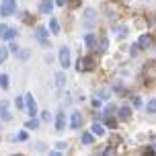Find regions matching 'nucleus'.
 I'll return each mask as SVG.
<instances>
[{"instance_id": "1", "label": "nucleus", "mask_w": 156, "mask_h": 156, "mask_svg": "<svg viewBox=\"0 0 156 156\" xmlns=\"http://www.w3.org/2000/svg\"><path fill=\"white\" fill-rule=\"evenodd\" d=\"M16 10V0H2L0 4V16H10Z\"/></svg>"}, {"instance_id": "2", "label": "nucleus", "mask_w": 156, "mask_h": 156, "mask_svg": "<svg viewBox=\"0 0 156 156\" xmlns=\"http://www.w3.org/2000/svg\"><path fill=\"white\" fill-rule=\"evenodd\" d=\"M76 68H78V72H88V70H93V68H94L93 58H80Z\"/></svg>"}, {"instance_id": "3", "label": "nucleus", "mask_w": 156, "mask_h": 156, "mask_svg": "<svg viewBox=\"0 0 156 156\" xmlns=\"http://www.w3.org/2000/svg\"><path fill=\"white\" fill-rule=\"evenodd\" d=\"M0 119H2V121H10V119H12L10 111H8V101L6 99H0Z\"/></svg>"}, {"instance_id": "4", "label": "nucleus", "mask_w": 156, "mask_h": 156, "mask_svg": "<svg viewBox=\"0 0 156 156\" xmlns=\"http://www.w3.org/2000/svg\"><path fill=\"white\" fill-rule=\"evenodd\" d=\"M25 105H27V111H29L31 117L37 115V103H35V99H33V94H27V97H25Z\"/></svg>"}, {"instance_id": "5", "label": "nucleus", "mask_w": 156, "mask_h": 156, "mask_svg": "<svg viewBox=\"0 0 156 156\" xmlns=\"http://www.w3.org/2000/svg\"><path fill=\"white\" fill-rule=\"evenodd\" d=\"M70 127H72V129H80V127H82V113L72 111V115H70Z\"/></svg>"}, {"instance_id": "6", "label": "nucleus", "mask_w": 156, "mask_h": 156, "mask_svg": "<svg viewBox=\"0 0 156 156\" xmlns=\"http://www.w3.org/2000/svg\"><path fill=\"white\" fill-rule=\"evenodd\" d=\"M60 64H62V68L66 70L68 66H70V49L64 45L62 49H60Z\"/></svg>"}, {"instance_id": "7", "label": "nucleus", "mask_w": 156, "mask_h": 156, "mask_svg": "<svg viewBox=\"0 0 156 156\" xmlns=\"http://www.w3.org/2000/svg\"><path fill=\"white\" fill-rule=\"evenodd\" d=\"M94 21H97V10L94 8H86L84 10V25L86 27H93Z\"/></svg>"}, {"instance_id": "8", "label": "nucleus", "mask_w": 156, "mask_h": 156, "mask_svg": "<svg viewBox=\"0 0 156 156\" xmlns=\"http://www.w3.org/2000/svg\"><path fill=\"white\" fill-rule=\"evenodd\" d=\"M35 37H37V41L41 45H47V29L45 27H37L35 29Z\"/></svg>"}, {"instance_id": "9", "label": "nucleus", "mask_w": 156, "mask_h": 156, "mask_svg": "<svg viewBox=\"0 0 156 156\" xmlns=\"http://www.w3.org/2000/svg\"><path fill=\"white\" fill-rule=\"evenodd\" d=\"M152 43H154V39L150 37V35H142V37L138 39V47H140V49H148V47H152Z\"/></svg>"}, {"instance_id": "10", "label": "nucleus", "mask_w": 156, "mask_h": 156, "mask_svg": "<svg viewBox=\"0 0 156 156\" xmlns=\"http://www.w3.org/2000/svg\"><path fill=\"white\" fill-rule=\"evenodd\" d=\"M64 127H66V113L60 111V113L55 115V129H58V132H64Z\"/></svg>"}, {"instance_id": "11", "label": "nucleus", "mask_w": 156, "mask_h": 156, "mask_svg": "<svg viewBox=\"0 0 156 156\" xmlns=\"http://www.w3.org/2000/svg\"><path fill=\"white\" fill-rule=\"evenodd\" d=\"M51 8H54V2H51V0H41L39 10H41L43 15H49V12H51Z\"/></svg>"}, {"instance_id": "12", "label": "nucleus", "mask_w": 156, "mask_h": 156, "mask_svg": "<svg viewBox=\"0 0 156 156\" xmlns=\"http://www.w3.org/2000/svg\"><path fill=\"white\" fill-rule=\"evenodd\" d=\"M84 43L88 49H97V37H94L93 33H86L84 35Z\"/></svg>"}, {"instance_id": "13", "label": "nucleus", "mask_w": 156, "mask_h": 156, "mask_svg": "<svg viewBox=\"0 0 156 156\" xmlns=\"http://www.w3.org/2000/svg\"><path fill=\"white\" fill-rule=\"evenodd\" d=\"M55 86L58 88H64L66 86V72H58L55 74Z\"/></svg>"}, {"instance_id": "14", "label": "nucleus", "mask_w": 156, "mask_h": 156, "mask_svg": "<svg viewBox=\"0 0 156 156\" xmlns=\"http://www.w3.org/2000/svg\"><path fill=\"white\" fill-rule=\"evenodd\" d=\"M129 117H132V107H127V105H125V107H121V109H119V119L127 121Z\"/></svg>"}, {"instance_id": "15", "label": "nucleus", "mask_w": 156, "mask_h": 156, "mask_svg": "<svg viewBox=\"0 0 156 156\" xmlns=\"http://www.w3.org/2000/svg\"><path fill=\"white\" fill-rule=\"evenodd\" d=\"M90 132H93L94 136H103V133H105V127H103V125L99 123V121H94L93 127H90Z\"/></svg>"}, {"instance_id": "16", "label": "nucleus", "mask_w": 156, "mask_h": 156, "mask_svg": "<svg viewBox=\"0 0 156 156\" xmlns=\"http://www.w3.org/2000/svg\"><path fill=\"white\" fill-rule=\"evenodd\" d=\"M16 35H19V31H16L15 27H8V29H6V33L2 35V39H8V41H10V39H15Z\"/></svg>"}, {"instance_id": "17", "label": "nucleus", "mask_w": 156, "mask_h": 156, "mask_svg": "<svg viewBox=\"0 0 156 156\" xmlns=\"http://www.w3.org/2000/svg\"><path fill=\"white\" fill-rule=\"evenodd\" d=\"M115 37H119V39H123L125 35H127V27H123V25H119V27H115Z\"/></svg>"}, {"instance_id": "18", "label": "nucleus", "mask_w": 156, "mask_h": 156, "mask_svg": "<svg viewBox=\"0 0 156 156\" xmlns=\"http://www.w3.org/2000/svg\"><path fill=\"white\" fill-rule=\"evenodd\" d=\"M109 94H111V90L109 88H101V90H97V99H109Z\"/></svg>"}, {"instance_id": "19", "label": "nucleus", "mask_w": 156, "mask_h": 156, "mask_svg": "<svg viewBox=\"0 0 156 156\" xmlns=\"http://www.w3.org/2000/svg\"><path fill=\"white\" fill-rule=\"evenodd\" d=\"M49 31L60 33V23H58V19H51V21H49Z\"/></svg>"}, {"instance_id": "20", "label": "nucleus", "mask_w": 156, "mask_h": 156, "mask_svg": "<svg viewBox=\"0 0 156 156\" xmlns=\"http://www.w3.org/2000/svg\"><path fill=\"white\" fill-rule=\"evenodd\" d=\"M37 127H39V119L31 117V119L27 121V129H37Z\"/></svg>"}, {"instance_id": "21", "label": "nucleus", "mask_w": 156, "mask_h": 156, "mask_svg": "<svg viewBox=\"0 0 156 156\" xmlns=\"http://www.w3.org/2000/svg\"><path fill=\"white\" fill-rule=\"evenodd\" d=\"M80 142H82V144H93V133L84 132V133H82V138H80Z\"/></svg>"}, {"instance_id": "22", "label": "nucleus", "mask_w": 156, "mask_h": 156, "mask_svg": "<svg viewBox=\"0 0 156 156\" xmlns=\"http://www.w3.org/2000/svg\"><path fill=\"white\" fill-rule=\"evenodd\" d=\"M146 111H148V113H156V99H150V101H148Z\"/></svg>"}, {"instance_id": "23", "label": "nucleus", "mask_w": 156, "mask_h": 156, "mask_svg": "<svg viewBox=\"0 0 156 156\" xmlns=\"http://www.w3.org/2000/svg\"><path fill=\"white\" fill-rule=\"evenodd\" d=\"M8 58V47H0V64H4Z\"/></svg>"}, {"instance_id": "24", "label": "nucleus", "mask_w": 156, "mask_h": 156, "mask_svg": "<svg viewBox=\"0 0 156 156\" xmlns=\"http://www.w3.org/2000/svg\"><path fill=\"white\" fill-rule=\"evenodd\" d=\"M0 86H2L4 90L10 86V84H8V76H6V74H0Z\"/></svg>"}, {"instance_id": "25", "label": "nucleus", "mask_w": 156, "mask_h": 156, "mask_svg": "<svg viewBox=\"0 0 156 156\" xmlns=\"http://www.w3.org/2000/svg\"><path fill=\"white\" fill-rule=\"evenodd\" d=\"M19 49H21V47L16 45V41H15V39H10V45H8V51H12V54H19Z\"/></svg>"}, {"instance_id": "26", "label": "nucleus", "mask_w": 156, "mask_h": 156, "mask_svg": "<svg viewBox=\"0 0 156 156\" xmlns=\"http://www.w3.org/2000/svg\"><path fill=\"white\" fill-rule=\"evenodd\" d=\"M113 111H115V107H113V105H107V107H105V111H103V117H109Z\"/></svg>"}, {"instance_id": "27", "label": "nucleus", "mask_w": 156, "mask_h": 156, "mask_svg": "<svg viewBox=\"0 0 156 156\" xmlns=\"http://www.w3.org/2000/svg\"><path fill=\"white\" fill-rule=\"evenodd\" d=\"M29 54H31L29 49H19V58H21V60H27V58H29Z\"/></svg>"}, {"instance_id": "28", "label": "nucleus", "mask_w": 156, "mask_h": 156, "mask_svg": "<svg viewBox=\"0 0 156 156\" xmlns=\"http://www.w3.org/2000/svg\"><path fill=\"white\" fill-rule=\"evenodd\" d=\"M105 121H107V125H109V127H117V121H115V119H113V117H105Z\"/></svg>"}, {"instance_id": "29", "label": "nucleus", "mask_w": 156, "mask_h": 156, "mask_svg": "<svg viewBox=\"0 0 156 156\" xmlns=\"http://www.w3.org/2000/svg\"><path fill=\"white\" fill-rule=\"evenodd\" d=\"M12 140H27V132H21V133H16V136H12Z\"/></svg>"}, {"instance_id": "30", "label": "nucleus", "mask_w": 156, "mask_h": 156, "mask_svg": "<svg viewBox=\"0 0 156 156\" xmlns=\"http://www.w3.org/2000/svg\"><path fill=\"white\" fill-rule=\"evenodd\" d=\"M15 105H16V109H23V107H25V99H21V97H16Z\"/></svg>"}, {"instance_id": "31", "label": "nucleus", "mask_w": 156, "mask_h": 156, "mask_svg": "<svg viewBox=\"0 0 156 156\" xmlns=\"http://www.w3.org/2000/svg\"><path fill=\"white\" fill-rule=\"evenodd\" d=\"M55 148H58V150H66V148H68V144H66V142H58Z\"/></svg>"}, {"instance_id": "32", "label": "nucleus", "mask_w": 156, "mask_h": 156, "mask_svg": "<svg viewBox=\"0 0 156 156\" xmlns=\"http://www.w3.org/2000/svg\"><path fill=\"white\" fill-rule=\"evenodd\" d=\"M103 156H115V148H107Z\"/></svg>"}, {"instance_id": "33", "label": "nucleus", "mask_w": 156, "mask_h": 156, "mask_svg": "<svg viewBox=\"0 0 156 156\" xmlns=\"http://www.w3.org/2000/svg\"><path fill=\"white\" fill-rule=\"evenodd\" d=\"M107 45H109V41H107V37L101 39V49H107Z\"/></svg>"}, {"instance_id": "34", "label": "nucleus", "mask_w": 156, "mask_h": 156, "mask_svg": "<svg viewBox=\"0 0 156 156\" xmlns=\"http://www.w3.org/2000/svg\"><path fill=\"white\" fill-rule=\"evenodd\" d=\"M49 111H43V113H41V119H43V121H49Z\"/></svg>"}, {"instance_id": "35", "label": "nucleus", "mask_w": 156, "mask_h": 156, "mask_svg": "<svg viewBox=\"0 0 156 156\" xmlns=\"http://www.w3.org/2000/svg\"><path fill=\"white\" fill-rule=\"evenodd\" d=\"M133 107H142V101H140V97H133Z\"/></svg>"}, {"instance_id": "36", "label": "nucleus", "mask_w": 156, "mask_h": 156, "mask_svg": "<svg viewBox=\"0 0 156 156\" xmlns=\"http://www.w3.org/2000/svg\"><path fill=\"white\" fill-rule=\"evenodd\" d=\"M55 4H58V6H66V4H68V0H55Z\"/></svg>"}, {"instance_id": "37", "label": "nucleus", "mask_w": 156, "mask_h": 156, "mask_svg": "<svg viewBox=\"0 0 156 156\" xmlns=\"http://www.w3.org/2000/svg\"><path fill=\"white\" fill-rule=\"evenodd\" d=\"M6 29H8L6 25H0V37H2V35H4V33H6Z\"/></svg>"}, {"instance_id": "38", "label": "nucleus", "mask_w": 156, "mask_h": 156, "mask_svg": "<svg viewBox=\"0 0 156 156\" xmlns=\"http://www.w3.org/2000/svg\"><path fill=\"white\" fill-rule=\"evenodd\" d=\"M93 105H94V107H101V105H103V101H101V99H94V101H93Z\"/></svg>"}, {"instance_id": "39", "label": "nucleus", "mask_w": 156, "mask_h": 156, "mask_svg": "<svg viewBox=\"0 0 156 156\" xmlns=\"http://www.w3.org/2000/svg\"><path fill=\"white\" fill-rule=\"evenodd\" d=\"M49 156H62L60 152H49Z\"/></svg>"}, {"instance_id": "40", "label": "nucleus", "mask_w": 156, "mask_h": 156, "mask_svg": "<svg viewBox=\"0 0 156 156\" xmlns=\"http://www.w3.org/2000/svg\"><path fill=\"white\" fill-rule=\"evenodd\" d=\"M152 25H156V15H154V19H152Z\"/></svg>"}]
</instances>
